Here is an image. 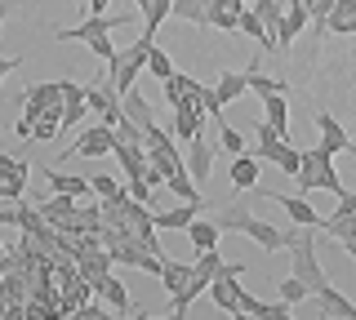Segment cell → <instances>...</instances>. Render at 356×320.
Returning <instances> with one entry per match:
<instances>
[{
    "mask_svg": "<svg viewBox=\"0 0 356 320\" xmlns=\"http://www.w3.org/2000/svg\"><path fill=\"white\" fill-rule=\"evenodd\" d=\"M214 223H218L222 231H241V236H250L254 245L267 249V253L285 249V231H281V227H272V223H263V218H254L241 201H236V205H227V209H218Z\"/></svg>",
    "mask_w": 356,
    "mask_h": 320,
    "instance_id": "cell-1",
    "label": "cell"
},
{
    "mask_svg": "<svg viewBox=\"0 0 356 320\" xmlns=\"http://www.w3.org/2000/svg\"><path fill=\"white\" fill-rule=\"evenodd\" d=\"M294 178H298V192H303V196L316 192V187H321V192H334V196L348 192V187H343V178H339V169H334V151H325L321 142H316L312 151H303V165H298Z\"/></svg>",
    "mask_w": 356,
    "mask_h": 320,
    "instance_id": "cell-2",
    "label": "cell"
},
{
    "mask_svg": "<svg viewBox=\"0 0 356 320\" xmlns=\"http://www.w3.org/2000/svg\"><path fill=\"white\" fill-rule=\"evenodd\" d=\"M152 45H156L152 36H138L129 49H116V58L107 62V85H111L116 94H125V90H134V85H138V76L147 71V53H152Z\"/></svg>",
    "mask_w": 356,
    "mask_h": 320,
    "instance_id": "cell-3",
    "label": "cell"
},
{
    "mask_svg": "<svg viewBox=\"0 0 356 320\" xmlns=\"http://www.w3.org/2000/svg\"><path fill=\"white\" fill-rule=\"evenodd\" d=\"M129 23V9L125 14H85L76 27H54V36L63 40V45H85V49H94L103 36H111L116 27H125Z\"/></svg>",
    "mask_w": 356,
    "mask_h": 320,
    "instance_id": "cell-4",
    "label": "cell"
},
{
    "mask_svg": "<svg viewBox=\"0 0 356 320\" xmlns=\"http://www.w3.org/2000/svg\"><path fill=\"white\" fill-rule=\"evenodd\" d=\"M111 142H116V125L94 116V125H85V134L67 147V160H98V156H111Z\"/></svg>",
    "mask_w": 356,
    "mask_h": 320,
    "instance_id": "cell-5",
    "label": "cell"
},
{
    "mask_svg": "<svg viewBox=\"0 0 356 320\" xmlns=\"http://www.w3.org/2000/svg\"><path fill=\"white\" fill-rule=\"evenodd\" d=\"M85 107H89V116H98V120H107V125H120L125 120V112H120V94L111 90V85H85Z\"/></svg>",
    "mask_w": 356,
    "mask_h": 320,
    "instance_id": "cell-6",
    "label": "cell"
},
{
    "mask_svg": "<svg viewBox=\"0 0 356 320\" xmlns=\"http://www.w3.org/2000/svg\"><path fill=\"white\" fill-rule=\"evenodd\" d=\"M307 23H312L307 18V0H285V18H281V31H276V49L285 53L307 31Z\"/></svg>",
    "mask_w": 356,
    "mask_h": 320,
    "instance_id": "cell-7",
    "label": "cell"
},
{
    "mask_svg": "<svg viewBox=\"0 0 356 320\" xmlns=\"http://www.w3.org/2000/svg\"><path fill=\"white\" fill-rule=\"evenodd\" d=\"M236 307H241V316H254V320H289L294 316V303H285V298L263 303V298H254L245 289H236Z\"/></svg>",
    "mask_w": 356,
    "mask_h": 320,
    "instance_id": "cell-8",
    "label": "cell"
},
{
    "mask_svg": "<svg viewBox=\"0 0 356 320\" xmlns=\"http://www.w3.org/2000/svg\"><path fill=\"white\" fill-rule=\"evenodd\" d=\"M205 112H200V103L196 98H183V103H174V138H183V142H192L200 134V125H205Z\"/></svg>",
    "mask_w": 356,
    "mask_h": 320,
    "instance_id": "cell-9",
    "label": "cell"
},
{
    "mask_svg": "<svg viewBox=\"0 0 356 320\" xmlns=\"http://www.w3.org/2000/svg\"><path fill=\"white\" fill-rule=\"evenodd\" d=\"M183 165H187V174H192V178H196L200 187H205V183H209V174H214V147H209V142L196 134L192 142H187V156H183Z\"/></svg>",
    "mask_w": 356,
    "mask_h": 320,
    "instance_id": "cell-10",
    "label": "cell"
},
{
    "mask_svg": "<svg viewBox=\"0 0 356 320\" xmlns=\"http://www.w3.org/2000/svg\"><path fill=\"white\" fill-rule=\"evenodd\" d=\"M263 196L285 209L289 223H298V227H316V231H321V214L312 209V201H303V196H285V192H263Z\"/></svg>",
    "mask_w": 356,
    "mask_h": 320,
    "instance_id": "cell-11",
    "label": "cell"
},
{
    "mask_svg": "<svg viewBox=\"0 0 356 320\" xmlns=\"http://www.w3.org/2000/svg\"><path fill=\"white\" fill-rule=\"evenodd\" d=\"M89 285H94V298H103V303H111V312H116V316H138V312L129 307V294H125V285H120L111 271H107V276H98V280H89Z\"/></svg>",
    "mask_w": 356,
    "mask_h": 320,
    "instance_id": "cell-12",
    "label": "cell"
},
{
    "mask_svg": "<svg viewBox=\"0 0 356 320\" xmlns=\"http://www.w3.org/2000/svg\"><path fill=\"white\" fill-rule=\"evenodd\" d=\"M120 112H125V120H134L138 129H147V125H156V107L147 103V94L134 85V90H125L120 94Z\"/></svg>",
    "mask_w": 356,
    "mask_h": 320,
    "instance_id": "cell-13",
    "label": "cell"
},
{
    "mask_svg": "<svg viewBox=\"0 0 356 320\" xmlns=\"http://www.w3.org/2000/svg\"><path fill=\"white\" fill-rule=\"evenodd\" d=\"M259 174H263V160L254 156V151L232 156V187H236V192H254V187H259Z\"/></svg>",
    "mask_w": 356,
    "mask_h": 320,
    "instance_id": "cell-14",
    "label": "cell"
},
{
    "mask_svg": "<svg viewBox=\"0 0 356 320\" xmlns=\"http://www.w3.org/2000/svg\"><path fill=\"white\" fill-rule=\"evenodd\" d=\"M316 129H321V147L334 151V156H339V151H356L352 138H348V129H343L330 112H316Z\"/></svg>",
    "mask_w": 356,
    "mask_h": 320,
    "instance_id": "cell-15",
    "label": "cell"
},
{
    "mask_svg": "<svg viewBox=\"0 0 356 320\" xmlns=\"http://www.w3.org/2000/svg\"><path fill=\"white\" fill-rule=\"evenodd\" d=\"M200 205H205V201H183V205L161 209V214H156V227H161V231H187V223L200 214Z\"/></svg>",
    "mask_w": 356,
    "mask_h": 320,
    "instance_id": "cell-16",
    "label": "cell"
},
{
    "mask_svg": "<svg viewBox=\"0 0 356 320\" xmlns=\"http://www.w3.org/2000/svg\"><path fill=\"white\" fill-rule=\"evenodd\" d=\"M316 307H321V316H339V320H356V303L348 294H339L334 285H325V289L316 294Z\"/></svg>",
    "mask_w": 356,
    "mask_h": 320,
    "instance_id": "cell-17",
    "label": "cell"
},
{
    "mask_svg": "<svg viewBox=\"0 0 356 320\" xmlns=\"http://www.w3.org/2000/svg\"><path fill=\"white\" fill-rule=\"evenodd\" d=\"M205 23L222 31H241V5L236 0H214V5H205Z\"/></svg>",
    "mask_w": 356,
    "mask_h": 320,
    "instance_id": "cell-18",
    "label": "cell"
},
{
    "mask_svg": "<svg viewBox=\"0 0 356 320\" xmlns=\"http://www.w3.org/2000/svg\"><path fill=\"white\" fill-rule=\"evenodd\" d=\"M111 267H116V262H111V253L98 245V249H85L81 258H76V271L85 276V280H98V276H107Z\"/></svg>",
    "mask_w": 356,
    "mask_h": 320,
    "instance_id": "cell-19",
    "label": "cell"
},
{
    "mask_svg": "<svg viewBox=\"0 0 356 320\" xmlns=\"http://www.w3.org/2000/svg\"><path fill=\"white\" fill-rule=\"evenodd\" d=\"M241 31H245V36H250L254 40V45H259V49H267V53H272L276 49V40H272V31H267L263 27V18H259V9H241Z\"/></svg>",
    "mask_w": 356,
    "mask_h": 320,
    "instance_id": "cell-20",
    "label": "cell"
},
{
    "mask_svg": "<svg viewBox=\"0 0 356 320\" xmlns=\"http://www.w3.org/2000/svg\"><path fill=\"white\" fill-rule=\"evenodd\" d=\"M214 94H218V103H222V107L236 103V98L250 94V76H245V71H222V76H218V85H214Z\"/></svg>",
    "mask_w": 356,
    "mask_h": 320,
    "instance_id": "cell-21",
    "label": "cell"
},
{
    "mask_svg": "<svg viewBox=\"0 0 356 320\" xmlns=\"http://www.w3.org/2000/svg\"><path fill=\"white\" fill-rule=\"evenodd\" d=\"M76 205H81V196H72V192H54L49 201H40L36 209H40V218H44V223H63V218L72 214Z\"/></svg>",
    "mask_w": 356,
    "mask_h": 320,
    "instance_id": "cell-22",
    "label": "cell"
},
{
    "mask_svg": "<svg viewBox=\"0 0 356 320\" xmlns=\"http://www.w3.org/2000/svg\"><path fill=\"white\" fill-rule=\"evenodd\" d=\"M147 165H152V169H161L165 178H170L174 169H183V156H178L174 138H170V142H156V147H147Z\"/></svg>",
    "mask_w": 356,
    "mask_h": 320,
    "instance_id": "cell-23",
    "label": "cell"
},
{
    "mask_svg": "<svg viewBox=\"0 0 356 320\" xmlns=\"http://www.w3.org/2000/svg\"><path fill=\"white\" fill-rule=\"evenodd\" d=\"M325 31H339V36H356V0H334Z\"/></svg>",
    "mask_w": 356,
    "mask_h": 320,
    "instance_id": "cell-24",
    "label": "cell"
},
{
    "mask_svg": "<svg viewBox=\"0 0 356 320\" xmlns=\"http://www.w3.org/2000/svg\"><path fill=\"white\" fill-rule=\"evenodd\" d=\"M263 112H267V116H263L267 125H272L281 138H289V98H285V94H272V98H263Z\"/></svg>",
    "mask_w": 356,
    "mask_h": 320,
    "instance_id": "cell-25",
    "label": "cell"
},
{
    "mask_svg": "<svg viewBox=\"0 0 356 320\" xmlns=\"http://www.w3.org/2000/svg\"><path fill=\"white\" fill-rule=\"evenodd\" d=\"M165 192L178 196V201H205V196H200V183L187 174V165H183V169H174L170 178H165Z\"/></svg>",
    "mask_w": 356,
    "mask_h": 320,
    "instance_id": "cell-26",
    "label": "cell"
},
{
    "mask_svg": "<svg viewBox=\"0 0 356 320\" xmlns=\"http://www.w3.org/2000/svg\"><path fill=\"white\" fill-rule=\"evenodd\" d=\"M44 183L49 192H72V196H94L89 178H76V174H63V169H44Z\"/></svg>",
    "mask_w": 356,
    "mask_h": 320,
    "instance_id": "cell-27",
    "label": "cell"
},
{
    "mask_svg": "<svg viewBox=\"0 0 356 320\" xmlns=\"http://www.w3.org/2000/svg\"><path fill=\"white\" fill-rule=\"evenodd\" d=\"M187 240H192L196 249H214L218 240H222V227L218 223H205V218H192V223H187Z\"/></svg>",
    "mask_w": 356,
    "mask_h": 320,
    "instance_id": "cell-28",
    "label": "cell"
},
{
    "mask_svg": "<svg viewBox=\"0 0 356 320\" xmlns=\"http://www.w3.org/2000/svg\"><path fill=\"white\" fill-rule=\"evenodd\" d=\"M192 280V262H178V258H165V267H161V285H165V294H178L183 285Z\"/></svg>",
    "mask_w": 356,
    "mask_h": 320,
    "instance_id": "cell-29",
    "label": "cell"
},
{
    "mask_svg": "<svg viewBox=\"0 0 356 320\" xmlns=\"http://www.w3.org/2000/svg\"><path fill=\"white\" fill-rule=\"evenodd\" d=\"M170 18H178V23H192V27H209L205 23V0H174Z\"/></svg>",
    "mask_w": 356,
    "mask_h": 320,
    "instance_id": "cell-30",
    "label": "cell"
},
{
    "mask_svg": "<svg viewBox=\"0 0 356 320\" xmlns=\"http://www.w3.org/2000/svg\"><path fill=\"white\" fill-rule=\"evenodd\" d=\"M245 76H250V94H259V98H272V94H285V90H289L285 81H276V76H263L259 67H250Z\"/></svg>",
    "mask_w": 356,
    "mask_h": 320,
    "instance_id": "cell-31",
    "label": "cell"
},
{
    "mask_svg": "<svg viewBox=\"0 0 356 320\" xmlns=\"http://www.w3.org/2000/svg\"><path fill=\"white\" fill-rule=\"evenodd\" d=\"M170 9H174V0H152L147 14H143V36H152V40H156V31H161L165 18H170Z\"/></svg>",
    "mask_w": 356,
    "mask_h": 320,
    "instance_id": "cell-32",
    "label": "cell"
},
{
    "mask_svg": "<svg viewBox=\"0 0 356 320\" xmlns=\"http://www.w3.org/2000/svg\"><path fill=\"white\" fill-rule=\"evenodd\" d=\"M200 90V81H192V76H183V71H174L170 81H165V98L170 103H183V98H192Z\"/></svg>",
    "mask_w": 356,
    "mask_h": 320,
    "instance_id": "cell-33",
    "label": "cell"
},
{
    "mask_svg": "<svg viewBox=\"0 0 356 320\" xmlns=\"http://www.w3.org/2000/svg\"><path fill=\"white\" fill-rule=\"evenodd\" d=\"M147 71L156 76V81H170V76H174V58H170V53H165L161 45H152V53H147Z\"/></svg>",
    "mask_w": 356,
    "mask_h": 320,
    "instance_id": "cell-34",
    "label": "cell"
},
{
    "mask_svg": "<svg viewBox=\"0 0 356 320\" xmlns=\"http://www.w3.org/2000/svg\"><path fill=\"white\" fill-rule=\"evenodd\" d=\"M85 116H89L85 98H63V134H67V129H76Z\"/></svg>",
    "mask_w": 356,
    "mask_h": 320,
    "instance_id": "cell-35",
    "label": "cell"
},
{
    "mask_svg": "<svg viewBox=\"0 0 356 320\" xmlns=\"http://www.w3.org/2000/svg\"><path fill=\"white\" fill-rule=\"evenodd\" d=\"M276 294H281V298H285V303H307V298H312V289H307V285H303V280H298V276H294V271H289V276H285V280H281V289H276Z\"/></svg>",
    "mask_w": 356,
    "mask_h": 320,
    "instance_id": "cell-36",
    "label": "cell"
},
{
    "mask_svg": "<svg viewBox=\"0 0 356 320\" xmlns=\"http://www.w3.org/2000/svg\"><path fill=\"white\" fill-rule=\"evenodd\" d=\"M218 147L227 151V156H241V151H245L241 129H232V125H222V120H218Z\"/></svg>",
    "mask_w": 356,
    "mask_h": 320,
    "instance_id": "cell-37",
    "label": "cell"
},
{
    "mask_svg": "<svg viewBox=\"0 0 356 320\" xmlns=\"http://www.w3.org/2000/svg\"><path fill=\"white\" fill-rule=\"evenodd\" d=\"M330 9H334V0H307V18H312V27H316V36H325Z\"/></svg>",
    "mask_w": 356,
    "mask_h": 320,
    "instance_id": "cell-38",
    "label": "cell"
},
{
    "mask_svg": "<svg viewBox=\"0 0 356 320\" xmlns=\"http://www.w3.org/2000/svg\"><path fill=\"white\" fill-rule=\"evenodd\" d=\"M27 196V178H5L0 174V201H22Z\"/></svg>",
    "mask_w": 356,
    "mask_h": 320,
    "instance_id": "cell-39",
    "label": "cell"
},
{
    "mask_svg": "<svg viewBox=\"0 0 356 320\" xmlns=\"http://www.w3.org/2000/svg\"><path fill=\"white\" fill-rule=\"evenodd\" d=\"M0 174H5V178H31L27 160H14V156H0Z\"/></svg>",
    "mask_w": 356,
    "mask_h": 320,
    "instance_id": "cell-40",
    "label": "cell"
},
{
    "mask_svg": "<svg viewBox=\"0 0 356 320\" xmlns=\"http://www.w3.org/2000/svg\"><path fill=\"white\" fill-rule=\"evenodd\" d=\"M125 192L134 196V201H143V205H152V201H156V196H152L156 187H152L147 178H129V187H125Z\"/></svg>",
    "mask_w": 356,
    "mask_h": 320,
    "instance_id": "cell-41",
    "label": "cell"
},
{
    "mask_svg": "<svg viewBox=\"0 0 356 320\" xmlns=\"http://www.w3.org/2000/svg\"><path fill=\"white\" fill-rule=\"evenodd\" d=\"M89 187H94V192L103 196V201H107V196H116V192H120V183H116V178H107V174H94V178H89Z\"/></svg>",
    "mask_w": 356,
    "mask_h": 320,
    "instance_id": "cell-42",
    "label": "cell"
},
{
    "mask_svg": "<svg viewBox=\"0 0 356 320\" xmlns=\"http://www.w3.org/2000/svg\"><path fill=\"white\" fill-rule=\"evenodd\" d=\"M18 62H22V58H5V53H0V85H5V76H9V71H14V67H18Z\"/></svg>",
    "mask_w": 356,
    "mask_h": 320,
    "instance_id": "cell-43",
    "label": "cell"
},
{
    "mask_svg": "<svg viewBox=\"0 0 356 320\" xmlns=\"http://www.w3.org/2000/svg\"><path fill=\"white\" fill-rule=\"evenodd\" d=\"M339 245H343V249H348V253H352V258H356V231H348V236H343V240H339Z\"/></svg>",
    "mask_w": 356,
    "mask_h": 320,
    "instance_id": "cell-44",
    "label": "cell"
},
{
    "mask_svg": "<svg viewBox=\"0 0 356 320\" xmlns=\"http://www.w3.org/2000/svg\"><path fill=\"white\" fill-rule=\"evenodd\" d=\"M147 5H152V0H134V9H138V14H147Z\"/></svg>",
    "mask_w": 356,
    "mask_h": 320,
    "instance_id": "cell-45",
    "label": "cell"
},
{
    "mask_svg": "<svg viewBox=\"0 0 356 320\" xmlns=\"http://www.w3.org/2000/svg\"><path fill=\"white\" fill-rule=\"evenodd\" d=\"M236 5H241V9H250V5H254V0H236Z\"/></svg>",
    "mask_w": 356,
    "mask_h": 320,
    "instance_id": "cell-46",
    "label": "cell"
},
{
    "mask_svg": "<svg viewBox=\"0 0 356 320\" xmlns=\"http://www.w3.org/2000/svg\"><path fill=\"white\" fill-rule=\"evenodd\" d=\"M0 262H5V249H0Z\"/></svg>",
    "mask_w": 356,
    "mask_h": 320,
    "instance_id": "cell-47",
    "label": "cell"
},
{
    "mask_svg": "<svg viewBox=\"0 0 356 320\" xmlns=\"http://www.w3.org/2000/svg\"><path fill=\"white\" fill-rule=\"evenodd\" d=\"M205 5H214V0H205Z\"/></svg>",
    "mask_w": 356,
    "mask_h": 320,
    "instance_id": "cell-48",
    "label": "cell"
},
{
    "mask_svg": "<svg viewBox=\"0 0 356 320\" xmlns=\"http://www.w3.org/2000/svg\"><path fill=\"white\" fill-rule=\"evenodd\" d=\"M76 5H81V0H76Z\"/></svg>",
    "mask_w": 356,
    "mask_h": 320,
    "instance_id": "cell-49",
    "label": "cell"
}]
</instances>
